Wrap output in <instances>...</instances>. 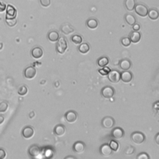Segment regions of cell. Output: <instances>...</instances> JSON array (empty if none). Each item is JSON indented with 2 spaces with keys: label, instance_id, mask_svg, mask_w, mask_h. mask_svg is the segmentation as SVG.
<instances>
[{
  "label": "cell",
  "instance_id": "cell-1",
  "mask_svg": "<svg viewBox=\"0 0 159 159\" xmlns=\"http://www.w3.org/2000/svg\"><path fill=\"white\" fill-rule=\"evenodd\" d=\"M68 47V44L67 40L64 37H60L57 41L56 44V50L59 54H63L67 50Z\"/></svg>",
  "mask_w": 159,
  "mask_h": 159
},
{
  "label": "cell",
  "instance_id": "cell-2",
  "mask_svg": "<svg viewBox=\"0 0 159 159\" xmlns=\"http://www.w3.org/2000/svg\"><path fill=\"white\" fill-rule=\"evenodd\" d=\"M134 10L136 13L142 17H145L147 16L149 9L144 4L142 3H137L136 4L135 7H134Z\"/></svg>",
  "mask_w": 159,
  "mask_h": 159
},
{
  "label": "cell",
  "instance_id": "cell-3",
  "mask_svg": "<svg viewBox=\"0 0 159 159\" xmlns=\"http://www.w3.org/2000/svg\"><path fill=\"white\" fill-rule=\"evenodd\" d=\"M130 138L133 142L136 144H141L145 141V136L143 133L141 132H132Z\"/></svg>",
  "mask_w": 159,
  "mask_h": 159
},
{
  "label": "cell",
  "instance_id": "cell-4",
  "mask_svg": "<svg viewBox=\"0 0 159 159\" xmlns=\"http://www.w3.org/2000/svg\"><path fill=\"white\" fill-rule=\"evenodd\" d=\"M115 89L109 86L103 87L102 88L101 91V94L102 96L104 98H107V99H109L111 98H112L114 95H115Z\"/></svg>",
  "mask_w": 159,
  "mask_h": 159
},
{
  "label": "cell",
  "instance_id": "cell-5",
  "mask_svg": "<svg viewBox=\"0 0 159 159\" xmlns=\"http://www.w3.org/2000/svg\"><path fill=\"white\" fill-rule=\"evenodd\" d=\"M102 126L105 129H111L115 124V121L111 116L104 117L101 121Z\"/></svg>",
  "mask_w": 159,
  "mask_h": 159
},
{
  "label": "cell",
  "instance_id": "cell-6",
  "mask_svg": "<svg viewBox=\"0 0 159 159\" xmlns=\"http://www.w3.org/2000/svg\"><path fill=\"white\" fill-rule=\"evenodd\" d=\"M108 76L109 81L114 83H118L121 80V73L117 70H111Z\"/></svg>",
  "mask_w": 159,
  "mask_h": 159
},
{
  "label": "cell",
  "instance_id": "cell-7",
  "mask_svg": "<svg viewBox=\"0 0 159 159\" xmlns=\"http://www.w3.org/2000/svg\"><path fill=\"white\" fill-rule=\"evenodd\" d=\"M100 153L102 156L109 157L111 156L113 150L108 144H104L102 145L100 148Z\"/></svg>",
  "mask_w": 159,
  "mask_h": 159
},
{
  "label": "cell",
  "instance_id": "cell-8",
  "mask_svg": "<svg viewBox=\"0 0 159 159\" xmlns=\"http://www.w3.org/2000/svg\"><path fill=\"white\" fill-rule=\"evenodd\" d=\"M85 149H86V145H85L84 142L81 141L76 142L73 145V151L76 153H83L85 150Z\"/></svg>",
  "mask_w": 159,
  "mask_h": 159
},
{
  "label": "cell",
  "instance_id": "cell-9",
  "mask_svg": "<svg viewBox=\"0 0 159 159\" xmlns=\"http://www.w3.org/2000/svg\"><path fill=\"white\" fill-rule=\"evenodd\" d=\"M65 119H66L68 123H73L76 121L78 116H77V113L75 111L71 110V111H69L65 113Z\"/></svg>",
  "mask_w": 159,
  "mask_h": 159
},
{
  "label": "cell",
  "instance_id": "cell-10",
  "mask_svg": "<svg viewBox=\"0 0 159 159\" xmlns=\"http://www.w3.org/2000/svg\"><path fill=\"white\" fill-rule=\"evenodd\" d=\"M36 75V69L33 67H28L24 71V75L27 79H32Z\"/></svg>",
  "mask_w": 159,
  "mask_h": 159
},
{
  "label": "cell",
  "instance_id": "cell-11",
  "mask_svg": "<svg viewBox=\"0 0 159 159\" xmlns=\"http://www.w3.org/2000/svg\"><path fill=\"white\" fill-rule=\"evenodd\" d=\"M17 16V11L11 5H8L6 9V19H14Z\"/></svg>",
  "mask_w": 159,
  "mask_h": 159
},
{
  "label": "cell",
  "instance_id": "cell-12",
  "mask_svg": "<svg viewBox=\"0 0 159 159\" xmlns=\"http://www.w3.org/2000/svg\"><path fill=\"white\" fill-rule=\"evenodd\" d=\"M124 134L125 132L123 129L117 127L112 130L111 136L114 139H121V138H123L124 137Z\"/></svg>",
  "mask_w": 159,
  "mask_h": 159
},
{
  "label": "cell",
  "instance_id": "cell-13",
  "mask_svg": "<svg viewBox=\"0 0 159 159\" xmlns=\"http://www.w3.org/2000/svg\"><path fill=\"white\" fill-rule=\"evenodd\" d=\"M60 31L63 34L65 35H69L70 34L73 33L75 31L74 28H73L70 24L65 23L63 24L60 27Z\"/></svg>",
  "mask_w": 159,
  "mask_h": 159
},
{
  "label": "cell",
  "instance_id": "cell-14",
  "mask_svg": "<svg viewBox=\"0 0 159 159\" xmlns=\"http://www.w3.org/2000/svg\"><path fill=\"white\" fill-rule=\"evenodd\" d=\"M40 152H41V149H40L38 145L35 144L32 145L29 148V150H28V154L32 157L38 156Z\"/></svg>",
  "mask_w": 159,
  "mask_h": 159
},
{
  "label": "cell",
  "instance_id": "cell-15",
  "mask_svg": "<svg viewBox=\"0 0 159 159\" xmlns=\"http://www.w3.org/2000/svg\"><path fill=\"white\" fill-rule=\"evenodd\" d=\"M34 129L32 128L31 126H26V127H25L23 129L22 131L23 136L25 139H27L31 138L34 136Z\"/></svg>",
  "mask_w": 159,
  "mask_h": 159
},
{
  "label": "cell",
  "instance_id": "cell-16",
  "mask_svg": "<svg viewBox=\"0 0 159 159\" xmlns=\"http://www.w3.org/2000/svg\"><path fill=\"white\" fill-rule=\"evenodd\" d=\"M133 78L132 73L128 70L121 73V80L124 83H129L132 81Z\"/></svg>",
  "mask_w": 159,
  "mask_h": 159
},
{
  "label": "cell",
  "instance_id": "cell-17",
  "mask_svg": "<svg viewBox=\"0 0 159 159\" xmlns=\"http://www.w3.org/2000/svg\"><path fill=\"white\" fill-rule=\"evenodd\" d=\"M43 54L44 52L42 48L40 47H35L32 48L31 50V55L32 57L36 59L41 58L43 55Z\"/></svg>",
  "mask_w": 159,
  "mask_h": 159
},
{
  "label": "cell",
  "instance_id": "cell-18",
  "mask_svg": "<svg viewBox=\"0 0 159 159\" xmlns=\"http://www.w3.org/2000/svg\"><path fill=\"white\" fill-rule=\"evenodd\" d=\"M130 42H132L134 44L139 42L141 39V34L138 31H132L130 32L129 35V38Z\"/></svg>",
  "mask_w": 159,
  "mask_h": 159
},
{
  "label": "cell",
  "instance_id": "cell-19",
  "mask_svg": "<svg viewBox=\"0 0 159 159\" xmlns=\"http://www.w3.org/2000/svg\"><path fill=\"white\" fill-rule=\"evenodd\" d=\"M54 132L56 136L59 137L62 136L64 135L65 132H66V128L62 124H58L55 127Z\"/></svg>",
  "mask_w": 159,
  "mask_h": 159
},
{
  "label": "cell",
  "instance_id": "cell-20",
  "mask_svg": "<svg viewBox=\"0 0 159 159\" xmlns=\"http://www.w3.org/2000/svg\"><path fill=\"white\" fill-rule=\"evenodd\" d=\"M131 62L128 59H123L120 61L119 67L124 71L128 70L131 67Z\"/></svg>",
  "mask_w": 159,
  "mask_h": 159
},
{
  "label": "cell",
  "instance_id": "cell-21",
  "mask_svg": "<svg viewBox=\"0 0 159 159\" xmlns=\"http://www.w3.org/2000/svg\"><path fill=\"white\" fill-rule=\"evenodd\" d=\"M60 38V35L59 32L56 31H51L48 32L47 34V38L51 42H55L58 40V39Z\"/></svg>",
  "mask_w": 159,
  "mask_h": 159
},
{
  "label": "cell",
  "instance_id": "cell-22",
  "mask_svg": "<svg viewBox=\"0 0 159 159\" xmlns=\"http://www.w3.org/2000/svg\"><path fill=\"white\" fill-rule=\"evenodd\" d=\"M124 19L126 22L130 26H133L134 24L136 23V18L135 16L132 14H126L124 16Z\"/></svg>",
  "mask_w": 159,
  "mask_h": 159
},
{
  "label": "cell",
  "instance_id": "cell-23",
  "mask_svg": "<svg viewBox=\"0 0 159 159\" xmlns=\"http://www.w3.org/2000/svg\"><path fill=\"white\" fill-rule=\"evenodd\" d=\"M87 26L91 29H95L98 26V21L95 18H89L87 21Z\"/></svg>",
  "mask_w": 159,
  "mask_h": 159
},
{
  "label": "cell",
  "instance_id": "cell-24",
  "mask_svg": "<svg viewBox=\"0 0 159 159\" xmlns=\"http://www.w3.org/2000/svg\"><path fill=\"white\" fill-rule=\"evenodd\" d=\"M124 6L126 9L129 11H132L134 10L136 5L135 0H124Z\"/></svg>",
  "mask_w": 159,
  "mask_h": 159
},
{
  "label": "cell",
  "instance_id": "cell-25",
  "mask_svg": "<svg viewBox=\"0 0 159 159\" xmlns=\"http://www.w3.org/2000/svg\"><path fill=\"white\" fill-rule=\"evenodd\" d=\"M147 15L149 16V18L152 20H157L159 17V13L157 9L152 8V9L149 10Z\"/></svg>",
  "mask_w": 159,
  "mask_h": 159
},
{
  "label": "cell",
  "instance_id": "cell-26",
  "mask_svg": "<svg viewBox=\"0 0 159 159\" xmlns=\"http://www.w3.org/2000/svg\"><path fill=\"white\" fill-rule=\"evenodd\" d=\"M78 49L81 54H87V53H88L89 51V50H90V46H89V45L88 43L80 44Z\"/></svg>",
  "mask_w": 159,
  "mask_h": 159
},
{
  "label": "cell",
  "instance_id": "cell-27",
  "mask_svg": "<svg viewBox=\"0 0 159 159\" xmlns=\"http://www.w3.org/2000/svg\"><path fill=\"white\" fill-rule=\"evenodd\" d=\"M109 62V60L108 57H102L100 58L98 60L97 64L100 67L103 68L108 65Z\"/></svg>",
  "mask_w": 159,
  "mask_h": 159
},
{
  "label": "cell",
  "instance_id": "cell-28",
  "mask_svg": "<svg viewBox=\"0 0 159 159\" xmlns=\"http://www.w3.org/2000/svg\"><path fill=\"white\" fill-rule=\"evenodd\" d=\"M71 40L73 43L76 45H80L83 41L82 37L78 34H75L72 35V37L71 38Z\"/></svg>",
  "mask_w": 159,
  "mask_h": 159
},
{
  "label": "cell",
  "instance_id": "cell-29",
  "mask_svg": "<svg viewBox=\"0 0 159 159\" xmlns=\"http://www.w3.org/2000/svg\"><path fill=\"white\" fill-rule=\"evenodd\" d=\"M109 145L110 146V147H111V149H112L113 151L116 152L118 149H119V144H118V142H117L115 140H111V141H110V143Z\"/></svg>",
  "mask_w": 159,
  "mask_h": 159
},
{
  "label": "cell",
  "instance_id": "cell-30",
  "mask_svg": "<svg viewBox=\"0 0 159 159\" xmlns=\"http://www.w3.org/2000/svg\"><path fill=\"white\" fill-rule=\"evenodd\" d=\"M110 71H111V69H110V68L106 66V67H103V68H101V69H100V70H99L98 72L102 76H106V75H108V73L110 72Z\"/></svg>",
  "mask_w": 159,
  "mask_h": 159
},
{
  "label": "cell",
  "instance_id": "cell-31",
  "mask_svg": "<svg viewBox=\"0 0 159 159\" xmlns=\"http://www.w3.org/2000/svg\"><path fill=\"white\" fill-rule=\"evenodd\" d=\"M28 91L27 88L25 86V85H23L21 87H20L18 89V94L21 96L26 95Z\"/></svg>",
  "mask_w": 159,
  "mask_h": 159
},
{
  "label": "cell",
  "instance_id": "cell-32",
  "mask_svg": "<svg viewBox=\"0 0 159 159\" xmlns=\"http://www.w3.org/2000/svg\"><path fill=\"white\" fill-rule=\"evenodd\" d=\"M121 42L122 45H123V46L124 47L129 46L130 45V43H131L130 39L129 38H128V37H125V38H122L121 40Z\"/></svg>",
  "mask_w": 159,
  "mask_h": 159
},
{
  "label": "cell",
  "instance_id": "cell-33",
  "mask_svg": "<svg viewBox=\"0 0 159 159\" xmlns=\"http://www.w3.org/2000/svg\"><path fill=\"white\" fill-rule=\"evenodd\" d=\"M6 22L10 27H13L17 24V20L14 19H6Z\"/></svg>",
  "mask_w": 159,
  "mask_h": 159
},
{
  "label": "cell",
  "instance_id": "cell-34",
  "mask_svg": "<svg viewBox=\"0 0 159 159\" xmlns=\"http://www.w3.org/2000/svg\"><path fill=\"white\" fill-rule=\"evenodd\" d=\"M8 108V104L5 101H3L0 103V113L5 112Z\"/></svg>",
  "mask_w": 159,
  "mask_h": 159
},
{
  "label": "cell",
  "instance_id": "cell-35",
  "mask_svg": "<svg viewBox=\"0 0 159 159\" xmlns=\"http://www.w3.org/2000/svg\"><path fill=\"white\" fill-rule=\"evenodd\" d=\"M134 152H135V148L132 146L128 147L126 148V150L124 151V153L126 155H132L134 154Z\"/></svg>",
  "mask_w": 159,
  "mask_h": 159
},
{
  "label": "cell",
  "instance_id": "cell-36",
  "mask_svg": "<svg viewBox=\"0 0 159 159\" xmlns=\"http://www.w3.org/2000/svg\"><path fill=\"white\" fill-rule=\"evenodd\" d=\"M150 157L149 155L145 152H142L140 153L137 156V159H149Z\"/></svg>",
  "mask_w": 159,
  "mask_h": 159
},
{
  "label": "cell",
  "instance_id": "cell-37",
  "mask_svg": "<svg viewBox=\"0 0 159 159\" xmlns=\"http://www.w3.org/2000/svg\"><path fill=\"white\" fill-rule=\"evenodd\" d=\"M40 3L44 7H47L50 5L51 1L50 0H39Z\"/></svg>",
  "mask_w": 159,
  "mask_h": 159
},
{
  "label": "cell",
  "instance_id": "cell-38",
  "mask_svg": "<svg viewBox=\"0 0 159 159\" xmlns=\"http://www.w3.org/2000/svg\"><path fill=\"white\" fill-rule=\"evenodd\" d=\"M6 154L5 150L3 149H0V159H4L6 157Z\"/></svg>",
  "mask_w": 159,
  "mask_h": 159
},
{
  "label": "cell",
  "instance_id": "cell-39",
  "mask_svg": "<svg viewBox=\"0 0 159 159\" xmlns=\"http://www.w3.org/2000/svg\"><path fill=\"white\" fill-rule=\"evenodd\" d=\"M132 29L134 31H138L139 30H140L141 29V26L139 24H137V23H135L134 24V25L132 26Z\"/></svg>",
  "mask_w": 159,
  "mask_h": 159
},
{
  "label": "cell",
  "instance_id": "cell-40",
  "mask_svg": "<svg viewBox=\"0 0 159 159\" xmlns=\"http://www.w3.org/2000/svg\"><path fill=\"white\" fill-rule=\"evenodd\" d=\"M6 5L5 4L0 1V12H3L6 10Z\"/></svg>",
  "mask_w": 159,
  "mask_h": 159
},
{
  "label": "cell",
  "instance_id": "cell-41",
  "mask_svg": "<svg viewBox=\"0 0 159 159\" xmlns=\"http://www.w3.org/2000/svg\"><path fill=\"white\" fill-rule=\"evenodd\" d=\"M154 109L157 111V112L158 111V101H157L156 103L154 104Z\"/></svg>",
  "mask_w": 159,
  "mask_h": 159
},
{
  "label": "cell",
  "instance_id": "cell-42",
  "mask_svg": "<svg viewBox=\"0 0 159 159\" xmlns=\"http://www.w3.org/2000/svg\"><path fill=\"white\" fill-rule=\"evenodd\" d=\"M155 138H156V139L155 140H156L157 144L158 145L159 144V134L158 133L157 134V135L156 136V137H155Z\"/></svg>",
  "mask_w": 159,
  "mask_h": 159
},
{
  "label": "cell",
  "instance_id": "cell-43",
  "mask_svg": "<svg viewBox=\"0 0 159 159\" xmlns=\"http://www.w3.org/2000/svg\"><path fill=\"white\" fill-rule=\"evenodd\" d=\"M4 121H5V117H4V116L0 115V124H1Z\"/></svg>",
  "mask_w": 159,
  "mask_h": 159
},
{
  "label": "cell",
  "instance_id": "cell-44",
  "mask_svg": "<svg viewBox=\"0 0 159 159\" xmlns=\"http://www.w3.org/2000/svg\"><path fill=\"white\" fill-rule=\"evenodd\" d=\"M65 158H66V159H67V158H73V159H75V158H76V157H72V156H68V157H65Z\"/></svg>",
  "mask_w": 159,
  "mask_h": 159
}]
</instances>
